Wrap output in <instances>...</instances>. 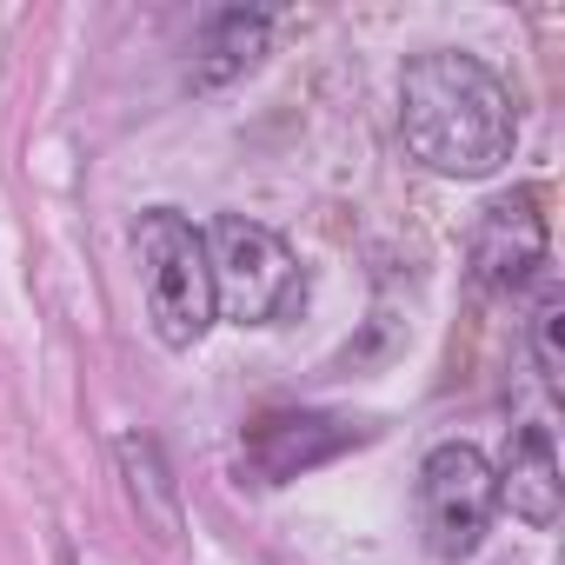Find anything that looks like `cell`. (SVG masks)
I'll return each instance as SVG.
<instances>
[{
    "mask_svg": "<svg viewBox=\"0 0 565 565\" xmlns=\"http://www.w3.org/2000/svg\"><path fill=\"white\" fill-rule=\"evenodd\" d=\"M499 479V505H512L525 525H558V492H565V479H558V452H552V426H539V419H525L519 433H512V446H505V466L492 472Z\"/></svg>",
    "mask_w": 565,
    "mask_h": 565,
    "instance_id": "ba28073f",
    "label": "cell"
},
{
    "mask_svg": "<svg viewBox=\"0 0 565 565\" xmlns=\"http://www.w3.org/2000/svg\"><path fill=\"white\" fill-rule=\"evenodd\" d=\"M472 273L492 294H519L545 273V213H539V186L499 193L479 226H472Z\"/></svg>",
    "mask_w": 565,
    "mask_h": 565,
    "instance_id": "8992f818",
    "label": "cell"
},
{
    "mask_svg": "<svg viewBox=\"0 0 565 565\" xmlns=\"http://www.w3.org/2000/svg\"><path fill=\"white\" fill-rule=\"evenodd\" d=\"M532 360H539V380L558 393L565 386V294L552 287H539V307H532Z\"/></svg>",
    "mask_w": 565,
    "mask_h": 565,
    "instance_id": "30bf717a",
    "label": "cell"
},
{
    "mask_svg": "<svg viewBox=\"0 0 565 565\" xmlns=\"http://www.w3.org/2000/svg\"><path fill=\"white\" fill-rule=\"evenodd\" d=\"M366 433L333 419V413H259L239 439V472L253 486H287L327 459H340L347 446H360Z\"/></svg>",
    "mask_w": 565,
    "mask_h": 565,
    "instance_id": "5b68a950",
    "label": "cell"
},
{
    "mask_svg": "<svg viewBox=\"0 0 565 565\" xmlns=\"http://www.w3.org/2000/svg\"><path fill=\"white\" fill-rule=\"evenodd\" d=\"M399 134L419 167L446 180H492L519 147V100L479 54L433 47L399 74Z\"/></svg>",
    "mask_w": 565,
    "mask_h": 565,
    "instance_id": "6da1fadb",
    "label": "cell"
},
{
    "mask_svg": "<svg viewBox=\"0 0 565 565\" xmlns=\"http://www.w3.org/2000/svg\"><path fill=\"white\" fill-rule=\"evenodd\" d=\"M134 253H140V287H147V320L160 333V347L186 353L213 333L220 307H213V266H206V233L173 213L153 206L134 226Z\"/></svg>",
    "mask_w": 565,
    "mask_h": 565,
    "instance_id": "7a4b0ae2",
    "label": "cell"
},
{
    "mask_svg": "<svg viewBox=\"0 0 565 565\" xmlns=\"http://www.w3.org/2000/svg\"><path fill=\"white\" fill-rule=\"evenodd\" d=\"M120 466H127V479H134V499L153 505V525H160V532H180V505H173V479H167V466H160V446H153V439H120Z\"/></svg>",
    "mask_w": 565,
    "mask_h": 565,
    "instance_id": "9c48e42d",
    "label": "cell"
},
{
    "mask_svg": "<svg viewBox=\"0 0 565 565\" xmlns=\"http://www.w3.org/2000/svg\"><path fill=\"white\" fill-rule=\"evenodd\" d=\"M413 505H419V532H426V552L433 558H472L492 532V512H499V479H492V459L466 439H446L419 459V486H413Z\"/></svg>",
    "mask_w": 565,
    "mask_h": 565,
    "instance_id": "277c9868",
    "label": "cell"
},
{
    "mask_svg": "<svg viewBox=\"0 0 565 565\" xmlns=\"http://www.w3.org/2000/svg\"><path fill=\"white\" fill-rule=\"evenodd\" d=\"M266 47H273V21H266V14L220 8V14H206V28H200V41H193L186 87H193V94H220V87H233L239 74H253Z\"/></svg>",
    "mask_w": 565,
    "mask_h": 565,
    "instance_id": "52a82bcc",
    "label": "cell"
},
{
    "mask_svg": "<svg viewBox=\"0 0 565 565\" xmlns=\"http://www.w3.org/2000/svg\"><path fill=\"white\" fill-rule=\"evenodd\" d=\"M206 233V266H213V307L220 320L239 327H279L300 300H307V273L294 259V246L273 226L246 220V213H220Z\"/></svg>",
    "mask_w": 565,
    "mask_h": 565,
    "instance_id": "3957f363",
    "label": "cell"
}]
</instances>
